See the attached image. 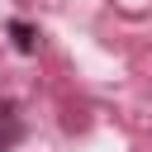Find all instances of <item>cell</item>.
<instances>
[{
	"label": "cell",
	"instance_id": "1",
	"mask_svg": "<svg viewBox=\"0 0 152 152\" xmlns=\"http://www.w3.org/2000/svg\"><path fill=\"white\" fill-rule=\"evenodd\" d=\"M24 142V114L14 100H0V152H14Z\"/></svg>",
	"mask_w": 152,
	"mask_h": 152
},
{
	"label": "cell",
	"instance_id": "2",
	"mask_svg": "<svg viewBox=\"0 0 152 152\" xmlns=\"http://www.w3.org/2000/svg\"><path fill=\"white\" fill-rule=\"evenodd\" d=\"M5 28H10V38H14V48H19L24 57H28V52H38V43H43V33H38V28L28 24V19H10Z\"/></svg>",
	"mask_w": 152,
	"mask_h": 152
},
{
	"label": "cell",
	"instance_id": "3",
	"mask_svg": "<svg viewBox=\"0 0 152 152\" xmlns=\"http://www.w3.org/2000/svg\"><path fill=\"white\" fill-rule=\"evenodd\" d=\"M114 5H119L124 14H147V10H152V0H114Z\"/></svg>",
	"mask_w": 152,
	"mask_h": 152
}]
</instances>
